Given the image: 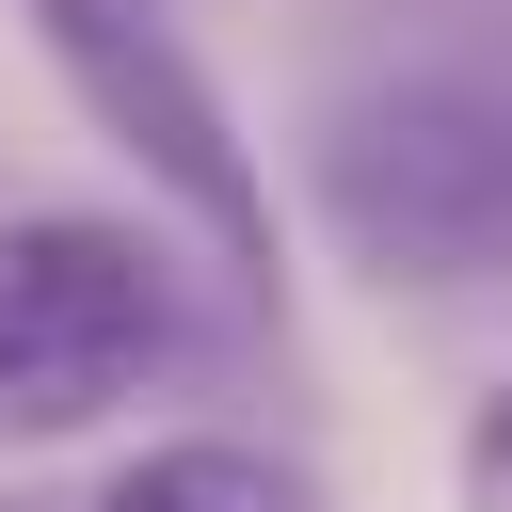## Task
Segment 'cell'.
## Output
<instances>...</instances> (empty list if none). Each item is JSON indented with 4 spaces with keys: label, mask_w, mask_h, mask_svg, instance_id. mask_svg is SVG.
Instances as JSON below:
<instances>
[{
    "label": "cell",
    "mask_w": 512,
    "mask_h": 512,
    "mask_svg": "<svg viewBox=\"0 0 512 512\" xmlns=\"http://www.w3.org/2000/svg\"><path fill=\"white\" fill-rule=\"evenodd\" d=\"M80 512H320V480H304L288 448H240V432H160V448H128Z\"/></svg>",
    "instance_id": "277c9868"
},
{
    "label": "cell",
    "mask_w": 512,
    "mask_h": 512,
    "mask_svg": "<svg viewBox=\"0 0 512 512\" xmlns=\"http://www.w3.org/2000/svg\"><path fill=\"white\" fill-rule=\"evenodd\" d=\"M464 512H512V384L464 416Z\"/></svg>",
    "instance_id": "5b68a950"
},
{
    "label": "cell",
    "mask_w": 512,
    "mask_h": 512,
    "mask_svg": "<svg viewBox=\"0 0 512 512\" xmlns=\"http://www.w3.org/2000/svg\"><path fill=\"white\" fill-rule=\"evenodd\" d=\"M192 336L176 256L112 208H16L0 224V448H64L96 416H128V384H160Z\"/></svg>",
    "instance_id": "6da1fadb"
},
{
    "label": "cell",
    "mask_w": 512,
    "mask_h": 512,
    "mask_svg": "<svg viewBox=\"0 0 512 512\" xmlns=\"http://www.w3.org/2000/svg\"><path fill=\"white\" fill-rule=\"evenodd\" d=\"M32 32H48V64H64V96L240 256V288H272V192H256V144L224 128V80L176 48V16L160 0H32Z\"/></svg>",
    "instance_id": "3957f363"
},
{
    "label": "cell",
    "mask_w": 512,
    "mask_h": 512,
    "mask_svg": "<svg viewBox=\"0 0 512 512\" xmlns=\"http://www.w3.org/2000/svg\"><path fill=\"white\" fill-rule=\"evenodd\" d=\"M320 208L400 288L512 272V96H480V80H384V96H352L320 128Z\"/></svg>",
    "instance_id": "7a4b0ae2"
}]
</instances>
